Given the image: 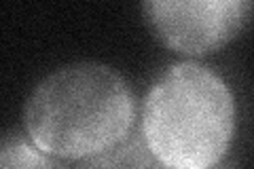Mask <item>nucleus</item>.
<instances>
[{
	"label": "nucleus",
	"mask_w": 254,
	"mask_h": 169,
	"mask_svg": "<svg viewBox=\"0 0 254 169\" xmlns=\"http://www.w3.org/2000/svg\"><path fill=\"white\" fill-rule=\"evenodd\" d=\"M136 102L113 68L72 63L49 74L26 104V129L49 157L83 161L117 146L131 133Z\"/></svg>",
	"instance_id": "f257e3e1"
},
{
	"label": "nucleus",
	"mask_w": 254,
	"mask_h": 169,
	"mask_svg": "<svg viewBox=\"0 0 254 169\" xmlns=\"http://www.w3.org/2000/svg\"><path fill=\"white\" fill-rule=\"evenodd\" d=\"M235 129L227 83L197 61L168 68L146 93L140 131L165 169H210L225 161Z\"/></svg>",
	"instance_id": "f03ea898"
},
{
	"label": "nucleus",
	"mask_w": 254,
	"mask_h": 169,
	"mask_svg": "<svg viewBox=\"0 0 254 169\" xmlns=\"http://www.w3.org/2000/svg\"><path fill=\"white\" fill-rule=\"evenodd\" d=\"M144 17L172 51L205 55L225 47L248 19L244 0H148Z\"/></svg>",
	"instance_id": "7ed1b4c3"
},
{
	"label": "nucleus",
	"mask_w": 254,
	"mask_h": 169,
	"mask_svg": "<svg viewBox=\"0 0 254 169\" xmlns=\"http://www.w3.org/2000/svg\"><path fill=\"white\" fill-rule=\"evenodd\" d=\"M76 169H161V165L148 152L138 127V129H131V133L117 146L83 159Z\"/></svg>",
	"instance_id": "20e7f679"
},
{
	"label": "nucleus",
	"mask_w": 254,
	"mask_h": 169,
	"mask_svg": "<svg viewBox=\"0 0 254 169\" xmlns=\"http://www.w3.org/2000/svg\"><path fill=\"white\" fill-rule=\"evenodd\" d=\"M0 169H60L49 155L19 138L0 142Z\"/></svg>",
	"instance_id": "39448f33"
},
{
	"label": "nucleus",
	"mask_w": 254,
	"mask_h": 169,
	"mask_svg": "<svg viewBox=\"0 0 254 169\" xmlns=\"http://www.w3.org/2000/svg\"><path fill=\"white\" fill-rule=\"evenodd\" d=\"M161 169H165V167H161ZM210 169H227L225 165H214V167H210Z\"/></svg>",
	"instance_id": "423d86ee"
}]
</instances>
